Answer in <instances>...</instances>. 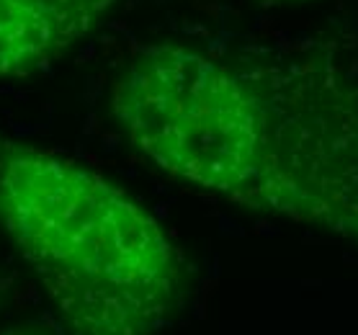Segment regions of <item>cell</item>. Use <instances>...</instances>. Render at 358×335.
Masks as SVG:
<instances>
[{
    "label": "cell",
    "mask_w": 358,
    "mask_h": 335,
    "mask_svg": "<svg viewBox=\"0 0 358 335\" xmlns=\"http://www.w3.org/2000/svg\"><path fill=\"white\" fill-rule=\"evenodd\" d=\"M0 286H3V278H0Z\"/></svg>",
    "instance_id": "obj_5"
},
{
    "label": "cell",
    "mask_w": 358,
    "mask_h": 335,
    "mask_svg": "<svg viewBox=\"0 0 358 335\" xmlns=\"http://www.w3.org/2000/svg\"><path fill=\"white\" fill-rule=\"evenodd\" d=\"M0 229L73 335H155L186 289L178 245L96 168L0 131Z\"/></svg>",
    "instance_id": "obj_2"
},
{
    "label": "cell",
    "mask_w": 358,
    "mask_h": 335,
    "mask_svg": "<svg viewBox=\"0 0 358 335\" xmlns=\"http://www.w3.org/2000/svg\"><path fill=\"white\" fill-rule=\"evenodd\" d=\"M261 8H284V6H294V3H307V0H252Z\"/></svg>",
    "instance_id": "obj_4"
},
{
    "label": "cell",
    "mask_w": 358,
    "mask_h": 335,
    "mask_svg": "<svg viewBox=\"0 0 358 335\" xmlns=\"http://www.w3.org/2000/svg\"><path fill=\"white\" fill-rule=\"evenodd\" d=\"M122 0H0V80L47 70Z\"/></svg>",
    "instance_id": "obj_3"
},
{
    "label": "cell",
    "mask_w": 358,
    "mask_h": 335,
    "mask_svg": "<svg viewBox=\"0 0 358 335\" xmlns=\"http://www.w3.org/2000/svg\"><path fill=\"white\" fill-rule=\"evenodd\" d=\"M108 108L171 178L358 245V80L330 59L160 41L119 70Z\"/></svg>",
    "instance_id": "obj_1"
}]
</instances>
